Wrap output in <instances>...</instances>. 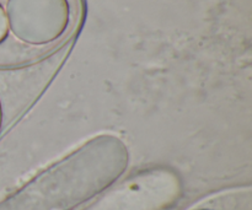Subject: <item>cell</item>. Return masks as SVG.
Listing matches in <instances>:
<instances>
[{"label":"cell","mask_w":252,"mask_h":210,"mask_svg":"<svg viewBox=\"0 0 252 210\" xmlns=\"http://www.w3.org/2000/svg\"><path fill=\"white\" fill-rule=\"evenodd\" d=\"M80 16V0H0V68L31 63L59 48Z\"/></svg>","instance_id":"cell-1"}]
</instances>
